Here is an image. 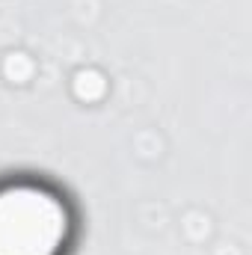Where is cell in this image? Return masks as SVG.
Returning a JSON list of instances; mask_svg holds the SVG:
<instances>
[{"label": "cell", "mask_w": 252, "mask_h": 255, "mask_svg": "<svg viewBox=\"0 0 252 255\" xmlns=\"http://www.w3.org/2000/svg\"><path fill=\"white\" fill-rule=\"evenodd\" d=\"M65 214L57 199L36 187L0 193V255H57Z\"/></svg>", "instance_id": "1"}]
</instances>
